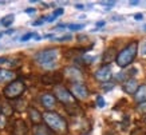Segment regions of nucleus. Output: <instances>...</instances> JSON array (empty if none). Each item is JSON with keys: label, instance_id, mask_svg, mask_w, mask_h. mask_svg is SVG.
Returning a JSON list of instances; mask_svg holds the SVG:
<instances>
[{"label": "nucleus", "instance_id": "obj_7", "mask_svg": "<svg viewBox=\"0 0 146 135\" xmlns=\"http://www.w3.org/2000/svg\"><path fill=\"white\" fill-rule=\"evenodd\" d=\"M94 76H95V79H97L98 82H101V83H107V82H109V80L111 79V76H113V71H111V67H110L109 64L102 66V67H99V68L95 71Z\"/></svg>", "mask_w": 146, "mask_h": 135}, {"label": "nucleus", "instance_id": "obj_18", "mask_svg": "<svg viewBox=\"0 0 146 135\" xmlns=\"http://www.w3.org/2000/svg\"><path fill=\"white\" fill-rule=\"evenodd\" d=\"M114 59H117V55H115V52H114V48L106 50L105 54H103V62H105V63H110V62L114 60Z\"/></svg>", "mask_w": 146, "mask_h": 135}, {"label": "nucleus", "instance_id": "obj_42", "mask_svg": "<svg viewBox=\"0 0 146 135\" xmlns=\"http://www.w3.org/2000/svg\"><path fill=\"white\" fill-rule=\"evenodd\" d=\"M143 30H145V31H146V24H145V26H143Z\"/></svg>", "mask_w": 146, "mask_h": 135}, {"label": "nucleus", "instance_id": "obj_34", "mask_svg": "<svg viewBox=\"0 0 146 135\" xmlns=\"http://www.w3.org/2000/svg\"><path fill=\"white\" fill-rule=\"evenodd\" d=\"M35 11H36L35 8H27V9H26V12H27V13H34Z\"/></svg>", "mask_w": 146, "mask_h": 135}, {"label": "nucleus", "instance_id": "obj_33", "mask_svg": "<svg viewBox=\"0 0 146 135\" xmlns=\"http://www.w3.org/2000/svg\"><path fill=\"white\" fill-rule=\"evenodd\" d=\"M44 22V20H43V19H42V20H36V22H34L32 23V26H40V24H42V23Z\"/></svg>", "mask_w": 146, "mask_h": 135}, {"label": "nucleus", "instance_id": "obj_15", "mask_svg": "<svg viewBox=\"0 0 146 135\" xmlns=\"http://www.w3.org/2000/svg\"><path fill=\"white\" fill-rule=\"evenodd\" d=\"M34 134L35 135H54V132L47 124H38L34 128Z\"/></svg>", "mask_w": 146, "mask_h": 135}, {"label": "nucleus", "instance_id": "obj_9", "mask_svg": "<svg viewBox=\"0 0 146 135\" xmlns=\"http://www.w3.org/2000/svg\"><path fill=\"white\" fill-rule=\"evenodd\" d=\"M12 135H30L28 132V127H27L26 122L23 119H16L13 122V130H12Z\"/></svg>", "mask_w": 146, "mask_h": 135}, {"label": "nucleus", "instance_id": "obj_14", "mask_svg": "<svg viewBox=\"0 0 146 135\" xmlns=\"http://www.w3.org/2000/svg\"><path fill=\"white\" fill-rule=\"evenodd\" d=\"M134 99H135V102H137L138 105L145 103L146 102V84H141L138 87L137 92L134 94Z\"/></svg>", "mask_w": 146, "mask_h": 135}, {"label": "nucleus", "instance_id": "obj_1", "mask_svg": "<svg viewBox=\"0 0 146 135\" xmlns=\"http://www.w3.org/2000/svg\"><path fill=\"white\" fill-rule=\"evenodd\" d=\"M43 120L56 134H66L67 130H68V124H67L66 119L60 116L58 113L47 111V113L43 114Z\"/></svg>", "mask_w": 146, "mask_h": 135}, {"label": "nucleus", "instance_id": "obj_11", "mask_svg": "<svg viewBox=\"0 0 146 135\" xmlns=\"http://www.w3.org/2000/svg\"><path fill=\"white\" fill-rule=\"evenodd\" d=\"M138 87H139V86H138L137 80H135V79H133V78L127 79V80H125L123 86H122L123 91L126 92V94H130V95H134V94L137 92Z\"/></svg>", "mask_w": 146, "mask_h": 135}, {"label": "nucleus", "instance_id": "obj_39", "mask_svg": "<svg viewBox=\"0 0 146 135\" xmlns=\"http://www.w3.org/2000/svg\"><path fill=\"white\" fill-rule=\"evenodd\" d=\"M75 8H76V9H83L84 7H83L82 4H76V5H75Z\"/></svg>", "mask_w": 146, "mask_h": 135}, {"label": "nucleus", "instance_id": "obj_32", "mask_svg": "<svg viewBox=\"0 0 146 135\" xmlns=\"http://www.w3.org/2000/svg\"><path fill=\"white\" fill-rule=\"evenodd\" d=\"M134 19H135V20H142V19H143V15H142V13H135V15H134Z\"/></svg>", "mask_w": 146, "mask_h": 135}, {"label": "nucleus", "instance_id": "obj_8", "mask_svg": "<svg viewBox=\"0 0 146 135\" xmlns=\"http://www.w3.org/2000/svg\"><path fill=\"white\" fill-rule=\"evenodd\" d=\"M63 79V75L60 72H48V74L43 75L40 80L42 83H44V84H56V83H60Z\"/></svg>", "mask_w": 146, "mask_h": 135}, {"label": "nucleus", "instance_id": "obj_19", "mask_svg": "<svg viewBox=\"0 0 146 135\" xmlns=\"http://www.w3.org/2000/svg\"><path fill=\"white\" fill-rule=\"evenodd\" d=\"M11 107H12V110H15V111H23V110H26L27 105H26V102L23 99H16L15 102H13L12 105H11Z\"/></svg>", "mask_w": 146, "mask_h": 135}, {"label": "nucleus", "instance_id": "obj_38", "mask_svg": "<svg viewBox=\"0 0 146 135\" xmlns=\"http://www.w3.org/2000/svg\"><path fill=\"white\" fill-rule=\"evenodd\" d=\"M139 4V1H137V0H134V1H130V5H137Z\"/></svg>", "mask_w": 146, "mask_h": 135}, {"label": "nucleus", "instance_id": "obj_36", "mask_svg": "<svg viewBox=\"0 0 146 135\" xmlns=\"http://www.w3.org/2000/svg\"><path fill=\"white\" fill-rule=\"evenodd\" d=\"M34 39H35V40H40V36L38 35L36 32H34Z\"/></svg>", "mask_w": 146, "mask_h": 135}, {"label": "nucleus", "instance_id": "obj_21", "mask_svg": "<svg viewBox=\"0 0 146 135\" xmlns=\"http://www.w3.org/2000/svg\"><path fill=\"white\" fill-rule=\"evenodd\" d=\"M5 124H7V115L0 114V128H4Z\"/></svg>", "mask_w": 146, "mask_h": 135}, {"label": "nucleus", "instance_id": "obj_44", "mask_svg": "<svg viewBox=\"0 0 146 135\" xmlns=\"http://www.w3.org/2000/svg\"><path fill=\"white\" fill-rule=\"evenodd\" d=\"M145 123H146V118H145Z\"/></svg>", "mask_w": 146, "mask_h": 135}, {"label": "nucleus", "instance_id": "obj_2", "mask_svg": "<svg viewBox=\"0 0 146 135\" xmlns=\"http://www.w3.org/2000/svg\"><path fill=\"white\" fill-rule=\"evenodd\" d=\"M137 52H138V42H131V43H129L126 47L121 51V52L117 54V64L121 68H125V67H127L129 64H131L137 56Z\"/></svg>", "mask_w": 146, "mask_h": 135}, {"label": "nucleus", "instance_id": "obj_5", "mask_svg": "<svg viewBox=\"0 0 146 135\" xmlns=\"http://www.w3.org/2000/svg\"><path fill=\"white\" fill-rule=\"evenodd\" d=\"M54 92H55V98H56L59 102H62L64 106L72 105V103H76L74 95L71 94V91H68L66 87L63 86H56L54 88Z\"/></svg>", "mask_w": 146, "mask_h": 135}, {"label": "nucleus", "instance_id": "obj_29", "mask_svg": "<svg viewBox=\"0 0 146 135\" xmlns=\"http://www.w3.org/2000/svg\"><path fill=\"white\" fill-rule=\"evenodd\" d=\"M102 5H106L107 8H110V7H113V5L115 4V1H101Z\"/></svg>", "mask_w": 146, "mask_h": 135}, {"label": "nucleus", "instance_id": "obj_31", "mask_svg": "<svg viewBox=\"0 0 146 135\" xmlns=\"http://www.w3.org/2000/svg\"><path fill=\"white\" fill-rule=\"evenodd\" d=\"M141 54L142 55H146V42L141 44Z\"/></svg>", "mask_w": 146, "mask_h": 135}, {"label": "nucleus", "instance_id": "obj_37", "mask_svg": "<svg viewBox=\"0 0 146 135\" xmlns=\"http://www.w3.org/2000/svg\"><path fill=\"white\" fill-rule=\"evenodd\" d=\"M3 63H7V59L5 58H0V64H3Z\"/></svg>", "mask_w": 146, "mask_h": 135}, {"label": "nucleus", "instance_id": "obj_20", "mask_svg": "<svg viewBox=\"0 0 146 135\" xmlns=\"http://www.w3.org/2000/svg\"><path fill=\"white\" fill-rule=\"evenodd\" d=\"M13 19H15V16H13V15H7V16H4V18H1V20H0V24H1L3 27L12 26Z\"/></svg>", "mask_w": 146, "mask_h": 135}, {"label": "nucleus", "instance_id": "obj_40", "mask_svg": "<svg viewBox=\"0 0 146 135\" xmlns=\"http://www.w3.org/2000/svg\"><path fill=\"white\" fill-rule=\"evenodd\" d=\"M13 32H15V30H8L7 31V34H8V35H11V34H13Z\"/></svg>", "mask_w": 146, "mask_h": 135}, {"label": "nucleus", "instance_id": "obj_3", "mask_svg": "<svg viewBox=\"0 0 146 135\" xmlns=\"http://www.w3.org/2000/svg\"><path fill=\"white\" fill-rule=\"evenodd\" d=\"M58 56H59V50L58 48H47V50H42L39 52H36L34 59L39 64L51 67L58 59Z\"/></svg>", "mask_w": 146, "mask_h": 135}, {"label": "nucleus", "instance_id": "obj_23", "mask_svg": "<svg viewBox=\"0 0 146 135\" xmlns=\"http://www.w3.org/2000/svg\"><path fill=\"white\" fill-rule=\"evenodd\" d=\"M84 27V24H68V28L71 31H79Z\"/></svg>", "mask_w": 146, "mask_h": 135}, {"label": "nucleus", "instance_id": "obj_4", "mask_svg": "<svg viewBox=\"0 0 146 135\" xmlns=\"http://www.w3.org/2000/svg\"><path fill=\"white\" fill-rule=\"evenodd\" d=\"M24 91H26V86H24L23 80L15 79L13 82L5 86V88L3 90V95L7 99H18L19 96H22L24 94Z\"/></svg>", "mask_w": 146, "mask_h": 135}, {"label": "nucleus", "instance_id": "obj_26", "mask_svg": "<svg viewBox=\"0 0 146 135\" xmlns=\"http://www.w3.org/2000/svg\"><path fill=\"white\" fill-rule=\"evenodd\" d=\"M72 39V36L71 35H63V36H60V38H58V39H55V40H58V42H68V40H71Z\"/></svg>", "mask_w": 146, "mask_h": 135}, {"label": "nucleus", "instance_id": "obj_25", "mask_svg": "<svg viewBox=\"0 0 146 135\" xmlns=\"http://www.w3.org/2000/svg\"><path fill=\"white\" fill-rule=\"evenodd\" d=\"M31 38H34V32H28V34H26V35H23L20 38V42H27V40H30Z\"/></svg>", "mask_w": 146, "mask_h": 135}, {"label": "nucleus", "instance_id": "obj_41", "mask_svg": "<svg viewBox=\"0 0 146 135\" xmlns=\"http://www.w3.org/2000/svg\"><path fill=\"white\" fill-rule=\"evenodd\" d=\"M1 36H3V32H0V38H1Z\"/></svg>", "mask_w": 146, "mask_h": 135}, {"label": "nucleus", "instance_id": "obj_6", "mask_svg": "<svg viewBox=\"0 0 146 135\" xmlns=\"http://www.w3.org/2000/svg\"><path fill=\"white\" fill-rule=\"evenodd\" d=\"M71 94L74 95V98H76V99H79V100L87 99L90 95L89 88L86 87L83 83H72V86H71Z\"/></svg>", "mask_w": 146, "mask_h": 135}, {"label": "nucleus", "instance_id": "obj_22", "mask_svg": "<svg viewBox=\"0 0 146 135\" xmlns=\"http://www.w3.org/2000/svg\"><path fill=\"white\" fill-rule=\"evenodd\" d=\"M105 99H103V96H101V95H98L97 96V106L98 107H101V109H103L105 107Z\"/></svg>", "mask_w": 146, "mask_h": 135}, {"label": "nucleus", "instance_id": "obj_13", "mask_svg": "<svg viewBox=\"0 0 146 135\" xmlns=\"http://www.w3.org/2000/svg\"><path fill=\"white\" fill-rule=\"evenodd\" d=\"M28 116L31 119V122L38 126V124H42V120H43V114L39 113V110L35 109V107H30L28 109Z\"/></svg>", "mask_w": 146, "mask_h": 135}, {"label": "nucleus", "instance_id": "obj_10", "mask_svg": "<svg viewBox=\"0 0 146 135\" xmlns=\"http://www.w3.org/2000/svg\"><path fill=\"white\" fill-rule=\"evenodd\" d=\"M40 103L42 106L47 110H51L55 107V103H56V98L52 95V94H43L40 96Z\"/></svg>", "mask_w": 146, "mask_h": 135}, {"label": "nucleus", "instance_id": "obj_12", "mask_svg": "<svg viewBox=\"0 0 146 135\" xmlns=\"http://www.w3.org/2000/svg\"><path fill=\"white\" fill-rule=\"evenodd\" d=\"M64 74H66L72 82H76V83H80L82 79H83L82 72H80L78 68H75V67H67L66 70H64Z\"/></svg>", "mask_w": 146, "mask_h": 135}, {"label": "nucleus", "instance_id": "obj_30", "mask_svg": "<svg viewBox=\"0 0 146 135\" xmlns=\"http://www.w3.org/2000/svg\"><path fill=\"white\" fill-rule=\"evenodd\" d=\"M55 19L56 18H55L54 15H51V16H47V18H43V20H44V22H48V23H52Z\"/></svg>", "mask_w": 146, "mask_h": 135}, {"label": "nucleus", "instance_id": "obj_35", "mask_svg": "<svg viewBox=\"0 0 146 135\" xmlns=\"http://www.w3.org/2000/svg\"><path fill=\"white\" fill-rule=\"evenodd\" d=\"M105 26V22H103V20H101V22H97V27L98 28H99V27H103Z\"/></svg>", "mask_w": 146, "mask_h": 135}, {"label": "nucleus", "instance_id": "obj_27", "mask_svg": "<svg viewBox=\"0 0 146 135\" xmlns=\"http://www.w3.org/2000/svg\"><path fill=\"white\" fill-rule=\"evenodd\" d=\"M138 111H139L141 114H146V102H145V103L138 105Z\"/></svg>", "mask_w": 146, "mask_h": 135}, {"label": "nucleus", "instance_id": "obj_24", "mask_svg": "<svg viewBox=\"0 0 146 135\" xmlns=\"http://www.w3.org/2000/svg\"><path fill=\"white\" fill-rule=\"evenodd\" d=\"M131 135H146V131L143 130V128H135V130L131 131Z\"/></svg>", "mask_w": 146, "mask_h": 135}, {"label": "nucleus", "instance_id": "obj_17", "mask_svg": "<svg viewBox=\"0 0 146 135\" xmlns=\"http://www.w3.org/2000/svg\"><path fill=\"white\" fill-rule=\"evenodd\" d=\"M64 109H66V111L70 114V115H80V114L83 113L82 109L78 106V103H72V105L64 106Z\"/></svg>", "mask_w": 146, "mask_h": 135}, {"label": "nucleus", "instance_id": "obj_43", "mask_svg": "<svg viewBox=\"0 0 146 135\" xmlns=\"http://www.w3.org/2000/svg\"><path fill=\"white\" fill-rule=\"evenodd\" d=\"M0 114H1V109H0Z\"/></svg>", "mask_w": 146, "mask_h": 135}, {"label": "nucleus", "instance_id": "obj_16", "mask_svg": "<svg viewBox=\"0 0 146 135\" xmlns=\"http://www.w3.org/2000/svg\"><path fill=\"white\" fill-rule=\"evenodd\" d=\"M16 78V74L13 71L8 70H0V83L3 82H13V79Z\"/></svg>", "mask_w": 146, "mask_h": 135}, {"label": "nucleus", "instance_id": "obj_28", "mask_svg": "<svg viewBox=\"0 0 146 135\" xmlns=\"http://www.w3.org/2000/svg\"><path fill=\"white\" fill-rule=\"evenodd\" d=\"M63 12H64V11H63V8H56L55 9V11H54V16H55V18H58V16H60V15H63Z\"/></svg>", "mask_w": 146, "mask_h": 135}]
</instances>
